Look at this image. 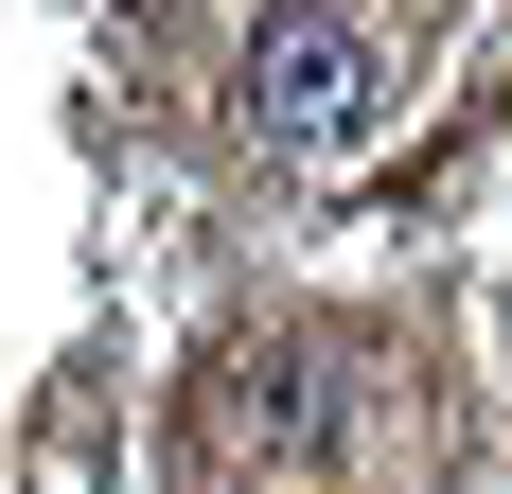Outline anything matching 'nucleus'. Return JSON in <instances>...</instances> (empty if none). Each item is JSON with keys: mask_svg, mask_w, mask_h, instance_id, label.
I'll use <instances>...</instances> for the list:
<instances>
[{"mask_svg": "<svg viewBox=\"0 0 512 494\" xmlns=\"http://www.w3.org/2000/svg\"><path fill=\"white\" fill-rule=\"evenodd\" d=\"M354 106H371V36L336 18V0H301V18L248 36V142H265V159H336Z\"/></svg>", "mask_w": 512, "mask_h": 494, "instance_id": "1", "label": "nucleus"}]
</instances>
